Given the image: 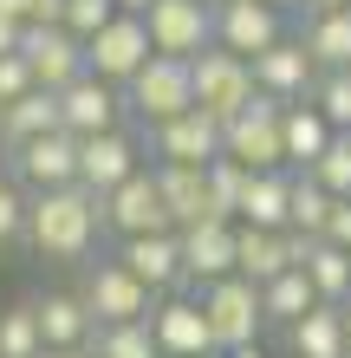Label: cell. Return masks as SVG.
I'll use <instances>...</instances> for the list:
<instances>
[{"label": "cell", "instance_id": "1", "mask_svg": "<svg viewBox=\"0 0 351 358\" xmlns=\"http://www.w3.org/2000/svg\"><path fill=\"white\" fill-rule=\"evenodd\" d=\"M98 235H105V196L85 182H66V189H33V208H27V248L46 261H85Z\"/></svg>", "mask_w": 351, "mask_h": 358}, {"label": "cell", "instance_id": "2", "mask_svg": "<svg viewBox=\"0 0 351 358\" xmlns=\"http://www.w3.org/2000/svg\"><path fill=\"white\" fill-rule=\"evenodd\" d=\"M124 104H130V124H137V131L182 117V111L195 104V72H189V59L156 52L150 66H143V72L130 78V85H124Z\"/></svg>", "mask_w": 351, "mask_h": 358}, {"label": "cell", "instance_id": "3", "mask_svg": "<svg viewBox=\"0 0 351 358\" xmlns=\"http://www.w3.org/2000/svg\"><path fill=\"white\" fill-rule=\"evenodd\" d=\"M78 300L91 306L98 326H117V320H150L163 293L150 280H137V273L111 255V261H85V273H78Z\"/></svg>", "mask_w": 351, "mask_h": 358}, {"label": "cell", "instance_id": "4", "mask_svg": "<svg viewBox=\"0 0 351 358\" xmlns=\"http://www.w3.org/2000/svg\"><path fill=\"white\" fill-rule=\"evenodd\" d=\"M189 72H195V104L202 111H215L221 124H228L241 104H254L260 98V78H254V59L247 52H234V46H202L195 59H189Z\"/></svg>", "mask_w": 351, "mask_h": 358}, {"label": "cell", "instance_id": "5", "mask_svg": "<svg viewBox=\"0 0 351 358\" xmlns=\"http://www.w3.org/2000/svg\"><path fill=\"white\" fill-rule=\"evenodd\" d=\"M228 157H241L247 170H293L286 163V104L280 98H254L228 117Z\"/></svg>", "mask_w": 351, "mask_h": 358}, {"label": "cell", "instance_id": "6", "mask_svg": "<svg viewBox=\"0 0 351 358\" xmlns=\"http://www.w3.org/2000/svg\"><path fill=\"white\" fill-rule=\"evenodd\" d=\"M143 137H150V163H202L209 170L215 157H228V124L215 111H202V104H189L170 124H150Z\"/></svg>", "mask_w": 351, "mask_h": 358}, {"label": "cell", "instance_id": "7", "mask_svg": "<svg viewBox=\"0 0 351 358\" xmlns=\"http://www.w3.org/2000/svg\"><path fill=\"white\" fill-rule=\"evenodd\" d=\"M202 306H209V326H215V345H221V352L260 339V326H267L260 280H247V273H228V280L202 287Z\"/></svg>", "mask_w": 351, "mask_h": 358}, {"label": "cell", "instance_id": "8", "mask_svg": "<svg viewBox=\"0 0 351 358\" xmlns=\"http://www.w3.org/2000/svg\"><path fill=\"white\" fill-rule=\"evenodd\" d=\"M85 59L98 78H111V85H130V78L156 59V39H150V20L143 13H117L105 33L85 39Z\"/></svg>", "mask_w": 351, "mask_h": 358}, {"label": "cell", "instance_id": "9", "mask_svg": "<svg viewBox=\"0 0 351 358\" xmlns=\"http://www.w3.org/2000/svg\"><path fill=\"white\" fill-rule=\"evenodd\" d=\"M143 157H150V137L130 131V124H117V131H98V137H78V182L98 189V196H111L124 176L143 170Z\"/></svg>", "mask_w": 351, "mask_h": 358}, {"label": "cell", "instance_id": "10", "mask_svg": "<svg viewBox=\"0 0 351 358\" xmlns=\"http://www.w3.org/2000/svg\"><path fill=\"white\" fill-rule=\"evenodd\" d=\"M150 228H176L170 222V202H163V182H156V163H143L137 176H124L111 196H105V235H150Z\"/></svg>", "mask_w": 351, "mask_h": 358}, {"label": "cell", "instance_id": "11", "mask_svg": "<svg viewBox=\"0 0 351 358\" xmlns=\"http://www.w3.org/2000/svg\"><path fill=\"white\" fill-rule=\"evenodd\" d=\"M150 326H156V345L163 358H209L221 352L215 345V326H209V306H202V293H163L156 313H150Z\"/></svg>", "mask_w": 351, "mask_h": 358}, {"label": "cell", "instance_id": "12", "mask_svg": "<svg viewBox=\"0 0 351 358\" xmlns=\"http://www.w3.org/2000/svg\"><path fill=\"white\" fill-rule=\"evenodd\" d=\"M7 170L27 182V189H66V182H78V131H39V137H27V143H13L7 150Z\"/></svg>", "mask_w": 351, "mask_h": 358}, {"label": "cell", "instance_id": "13", "mask_svg": "<svg viewBox=\"0 0 351 358\" xmlns=\"http://www.w3.org/2000/svg\"><path fill=\"white\" fill-rule=\"evenodd\" d=\"M20 52H27V66H33V78L46 92H66V85H78V78L91 72V59H85V39H78L72 27H27V39H20Z\"/></svg>", "mask_w": 351, "mask_h": 358}, {"label": "cell", "instance_id": "14", "mask_svg": "<svg viewBox=\"0 0 351 358\" xmlns=\"http://www.w3.org/2000/svg\"><path fill=\"white\" fill-rule=\"evenodd\" d=\"M150 39L156 52L195 59L202 46H215V0H150Z\"/></svg>", "mask_w": 351, "mask_h": 358}, {"label": "cell", "instance_id": "15", "mask_svg": "<svg viewBox=\"0 0 351 358\" xmlns=\"http://www.w3.org/2000/svg\"><path fill=\"white\" fill-rule=\"evenodd\" d=\"M215 39L254 59L286 39V7H274V0H215Z\"/></svg>", "mask_w": 351, "mask_h": 358}, {"label": "cell", "instance_id": "16", "mask_svg": "<svg viewBox=\"0 0 351 358\" xmlns=\"http://www.w3.org/2000/svg\"><path fill=\"white\" fill-rule=\"evenodd\" d=\"M319 72H325V66L313 59V46H306V39H280V46L254 52V78H260V92H267V98H280V104L313 98Z\"/></svg>", "mask_w": 351, "mask_h": 358}, {"label": "cell", "instance_id": "17", "mask_svg": "<svg viewBox=\"0 0 351 358\" xmlns=\"http://www.w3.org/2000/svg\"><path fill=\"white\" fill-rule=\"evenodd\" d=\"M117 261L130 267L137 280H150L156 293L189 287V273H182V228H150V235H124V241H117Z\"/></svg>", "mask_w": 351, "mask_h": 358}, {"label": "cell", "instance_id": "18", "mask_svg": "<svg viewBox=\"0 0 351 358\" xmlns=\"http://www.w3.org/2000/svg\"><path fill=\"white\" fill-rule=\"evenodd\" d=\"M59 104H66V131H78V137L117 131V124L130 117L124 85H111V78H98V72H85L78 85H66V92H59Z\"/></svg>", "mask_w": 351, "mask_h": 358}, {"label": "cell", "instance_id": "19", "mask_svg": "<svg viewBox=\"0 0 351 358\" xmlns=\"http://www.w3.org/2000/svg\"><path fill=\"white\" fill-rule=\"evenodd\" d=\"M182 273L189 287H215L234 273V222H195L182 228Z\"/></svg>", "mask_w": 351, "mask_h": 358}, {"label": "cell", "instance_id": "20", "mask_svg": "<svg viewBox=\"0 0 351 358\" xmlns=\"http://www.w3.org/2000/svg\"><path fill=\"white\" fill-rule=\"evenodd\" d=\"M156 182H163V202H170L176 228L228 222V215H215V189H209V170H202V163H156Z\"/></svg>", "mask_w": 351, "mask_h": 358}, {"label": "cell", "instance_id": "21", "mask_svg": "<svg viewBox=\"0 0 351 358\" xmlns=\"http://www.w3.org/2000/svg\"><path fill=\"white\" fill-rule=\"evenodd\" d=\"M286 345L293 358H351V332H345V306L338 300H319L306 320L286 326Z\"/></svg>", "mask_w": 351, "mask_h": 358}, {"label": "cell", "instance_id": "22", "mask_svg": "<svg viewBox=\"0 0 351 358\" xmlns=\"http://www.w3.org/2000/svg\"><path fill=\"white\" fill-rule=\"evenodd\" d=\"M293 267V255H286V228H254V222H234V273H247V280H274V273Z\"/></svg>", "mask_w": 351, "mask_h": 358}, {"label": "cell", "instance_id": "23", "mask_svg": "<svg viewBox=\"0 0 351 358\" xmlns=\"http://www.w3.org/2000/svg\"><path fill=\"white\" fill-rule=\"evenodd\" d=\"M241 222H254V228H286L293 222V170H254L247 176Z\"/></svg>", "mask_w": 351, "mask_h": 358}, {"label": "cell", "instance_id": "24", "mask_svg": "<svg viewBox=\"0 0 351 358\" xmlns=\"http://www.w3.org/2000/svg\"><path fill=\"white\" fill-rule=\"evenodd\" d=\"M338 137V124L319 111L313 98H299V104H286V163L293 170H313V163L325 157V143Z\"/></svg>", "mask_w": 351, "mask_h": 358}, {"label": "cell", "instance_id": "25", "mask_svg": "<svg viewBox=\"0 0 351 358\" xmlns=\"http://www.w3.org/2000/svg\"><path fill=\"white\" fill-rule=\"evenodd\" d=\"M33 306H39V326H46V345H78V352H91L98 320H91V306L78 300V293H46V300H33Z\"/></svg>", "mask_w": 351, "mask_h": 358}, {"label": "cell", "instance_id": "26", "mask_svg": "<svg viewBox=\"0 0 351 358\" xmlns=\"http://www.w3.org/2000/svg\"><path fill=\"white\" fill-rule=\"evenodd\" d=\"M59 124H66V104H59V92L33 85L27 98H13L7 111H0V137H7V150H13V143H27V137H39V131H59Z\"/></svg>", "mask_w": 351, "mask_h": 358}, {"label": "cell", "instance_id": "27", "mask_svg": "<svg viewBox=\"0 0 351 358\" xmlns=\"http://www.w3.org/2000/svg\"><path fill=\"white\" fill-rule=\"evenodd\" d=\"M260 300H267V326H293V320H306L319 306V287H313L306 267H286V273H274L260 287Z\"/></svg>", "mask_w": 351, "mask_h": 358}, {"label": "cell", "instance_id": "28", "mask_svg": "<svg viewBox=\"0 0 351 358\" xmlns=\"http://www.w3.org/2000/svg\"><path fill=\"white\" fill-rule=\"evenodd\" d=\"M306 46H313V59L325 72L332 66H351V7H319L313 20H306Z\"/></svg>", "mask_w": 351, "mask_h": 358}, {"label": "cell", "instance_id": "29", "mask_svg": "<svg viewBox=\"0 0 351 358\" xmlns=\"http://www.w3.org/2000/svg\"><path fill=\"white\" fill-rule=\"evenodd\" d=\"M91 358H163L156 326H150V320H117V326H98Z\"/></svg>", "mask_w": 351, "mask_h": 358}, {"label": "cell", "instance_id": "30", "mask_svg": "<svg viewBox=\"0 0 351 358\" xmlns=\"http://www.w3.org/2000/svg\"><path fill=\"white\" fill-rule=\"evenodd\" d=\"M306 273H313V287H319V300H351V248L338 241H313V255H306Z\"/></svg>", "mask_w": 351, "mask_h": 358}, {"label": "cell", "instance_id": "31", "mask_svg": "<svg viewBox=\"0 0 351 358\" xmlns=\"http://www.w3.org/2000/svg\"><path fill=\"white\" fill-rule=\"evenodd\" d=\"M46 352V326H39V306L20 300L0 313V358H39Z\"/></svg>", "mask_w": 351, "mask_h": 358}, {"label": "cell", "instance_id": "32", "mask_svg": "<svg viewBox=\"0 0 351 358\" xmlns=\"http://www.w3.org/2000/svg\"><path fill=\"white\" fill-rule=\"evenodd\" d=\"M332 189H325L313 170H293V222L286 228H306V235H325V222H332Z\"/></svg>", "mask_w": 351, "mask_h": 358}, {"label": "cell", "instance_id": "33", "mask_svg": "<svg viewBox=\"0 0 351 358\" xmlns=\"http://www.w3.org/2000/svg\"><path fill=\"white\" fill-rule=\"evenodd\" d=\"M247 163L241 157H215L209 163V189H215V215H228V222H241V196H247Z\"/></svg>", "mask_w": 351, "mask_h": 358}, {"label": "cell", "instance_id": "34", "mask_svg": "<svg viewBox=\"0 0 351 358\" xmlns=\"http://www.w3.org/2000/svg\"><path fill=\"white\" fill-rule=\"evenodd\" d=\"M313 104H319V111L338 124V131H351V66H332V72H319V85H313Z\"/></svg>", "mask_w": 351, "mask_h": 358}, {"label": "cell", "instance_id": "35", "mask_svg": "<svg viewBox=\"0 0 351 358\" xmlns=\"http://www.w3.org/2000/svg\"><path fill=\"white\" fill-rule=\"evenodd\" d=\"M20 176H0V248L7 241H27V208H33V196H20Z\"/></svg>", "mask_w": 351, "mask_h": 358}, {"label": "cell", "instance_id": "36", "mask_svg": "<svg viewBox=\"0 0 351 358\" xmlns=\"http://www.w3.org/2000/svg\"><path fill=\"white\" fill-rule=\"evenodd\" d=\"M313 176L332 189V196H351V131H338L332 143H325V157L313 163Z\"/></svg>", "mask_w": 351, "mask_h": 358}, {"label": "cell", "instance_id": "37", "mask_svg": "<svg viewBox=\"0 0 351 358\" xmlns=\"http://www.w3.org/2000/svg\"><path fill=\"white\" fill-rule=\"evenodd\" d=\"M117 13H124L117 0H66V20H59V27H72L78 39H91V33H105Z\"/></svg>", "mask_w": 351, "mask_h": 358}, {"label": "cell", "instance_id": "38", "mask_svg": "<svg viewBox=\"0 0 351 358\" xmlns=\"http://www.w3.org/2000/svg\"><path fill=\"white\" fill-rule=\"evenodd\" d=\"M39 85L33 78V66H27V52H0V111H7L13 98H27Z\"/></svg>", "mask_w": 351, "mask_h": 358}, {"label": "cell", "instance_id": "39", "mask_svg": "<svg viewBox=\"0 0 351 358\" xmlns=\"http://www.w3.org/2000/svg\"><path fill=\"white\" fill-rule=\"evenodd\" d=\"M325 241L351 248V196H338V202H332V222H325Z\"/></svg>", "mask_w": 351, "mask_h": 358}, {"label": "cell", "instance_id": "40", "mask_svg": "<svg viewBox=\"0 0 351 358\" xmlns=\"http://www.w3.org/2000/svg\"><path fill=\"white\" fill-rule=\"evenodd\" d=\"M20 39H27V20L0 7V52H20Z\"/></svg>", "mask_w": 351, "mask_h": 358}, {"label": "cell", "instance_id": "41", "mask_svg": "<svg viewBox=\"0 0 351 358\" xmlns=\"http://www.w3.org/2000/svg\"><path fill=\"white\" fill-rule=\"evenodd\" d=\"M221 358H267V352H260V339H247V345H234V352H221Z\"/></svg>", "mask_w": 351, "mask_h": 358}, {"label": "cell", "instance_id": "42", "mask_svg": "<svg viewBox=\"0 0 351 358\" xmlns=\"http://www.w3.org/2000/svg\"><path fill=\"white\" fill-rule=\"evenodd\" d=\"M39 358H91V352H78V345H46Z\"/></svg>", "mask_w": 351, "mask_h": 358}, {"label": "cell", "instance_id": "43", "mask_svg": "<svg viewBox=\"0 0 351 358\" xmlns=\"http://www.w3.org/2000/svg\"><path fill=\"white\" fill-rule=\"evenodd\" d=\"M7 13H20V20H33V0H0Z\"/></svg>", "mask_w": 351, "mask_h": 358}, {"label": "cell", "instance_id": "44", "mask_svg": "<svg viewBox=\"0 0 351 358\" xmlns=\"http://www.w3.org/2000/svg\"><path fill=\"white\" fill-rule=\"evenodd\" d=\"M319 7H351V0H306V13H319Z\"/></svg>", "mask_w": 351, "mask_h": 358}, {"label": "cell", "instance_id": "45", "mask_svg": "<svg viewBox=\"0 0 351 358\" xmlns=\"http://www.w3.org/2000/svg\"><path fill=\"white\" fill-rule=\"evenodd\" d=\"M117 7H124V13H150V0H117Z\"/></svg>", "mask_w": 351, "mask_h": 358}, {"label": "cell", "instance_id": "46", "mask_svg": "<svg viewBox=\"0 0 351 358\" xmlns=\"http://www.w3.org/2000/svg\"><path fill=\"white\" fill-rule=\"evenodd\" d=\"M274 7H286V13H306V0H274Z\"/></svg>", "mask_w": 351, "mask_h": 358}, {"label": "cell", "instance_id": "47", "mask_svg": "<svg viewBox=\"0 0 351 358\" xmlns=\"http://www.w3.org/2000/svg\"><path fill=\"white\" fill-rule=\"evenodd\" d=\"M338 306H345V332H351V300H338Z\"/></svg>", "mask_w": 351, "mask_h": 358}, {"label": "cell", "instance_id": "48", "mask_svg": "<svg viewBox=\"0 0 351 358\" xmlns=\"http://www.w3.org/2000/svg\"><path fill=\"white\" fill-rule=\"evenodd\" d=\"M209 358H221V352H209Z\"/></svg>", "mask_w": 351, "mask_h": 358}]
</instances>
